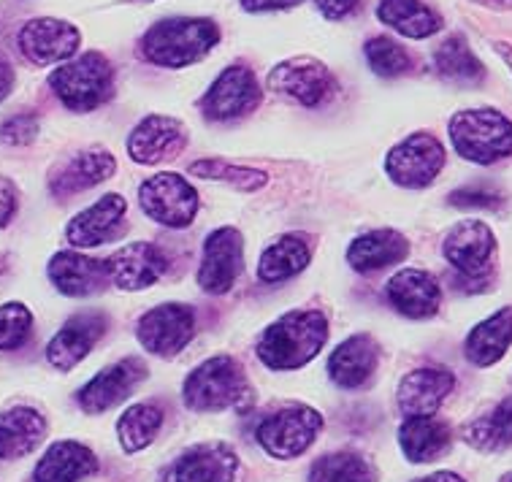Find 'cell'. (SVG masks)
<instances>
[{
    "label": "cell",
    "instance_id": "1",
    "mask_svg": "<svg viewBox=\"0 0 512 482\" xmlns=\"http://www.w3.org/2000/svg\"><path fill=\"white\" fill-rule=\"evenodd\" d=\"M326 339L328 323L317 309L288 312L266 328L258 342V358L274 371L298 369L323 350Z\"/></svg>",
    "mask_w": 512,
    "mask_h": 482
},
{
    "label": "cell",
    "instance_id": "2",
    "mask_svg": "<svg viewBox=\"0 0 512 482\" xmlns=\"http://www.w3.org/2000/svg\"><path fill=\"white\" fill-rule=\"evenodd\" d=\"M220 41V30L209 19H163L144 33L141 55L163 68H185L209 55Z\"/></svg>",
    "mask_w": 512,
    "mask_h": 482
},
{
    "label": "cell",
    "instance_id": "3",
    "mask_svg": "<svg viewBox=\"0 0 512 482\" xmlns=\"http://www.w3.org/2000/svg\"><path fill=\"white\" fill-rule=\"evenodd\" d=\"M252 401L250 382L231 355H217L190 371L185 380V404L193 412L242 409Z\"/></svg>",
    "mask_w": 512,
    "mask_h": 482
},
{
    "label": "cell",
    "instance_id": "4",
    "mask_svg": "<svg viewBox=\"0 0 512 482\" xmlns=\"http://www.w3.org/2000/svg\"><path fill=\"white\" fill-rule=\"evenodd\" d=\"M450 141L464 160L491 166L512 155V122L496 109H466L450 120Z\"/></svg>",
    "mask_w": 512,
    "mask_h": 482
},
{
    "label": "cell",
    "instance_id": "5",
    "mask_svg": "<svg viewBox=\"0 0 512 482\" xmlns=\"http://www.w3.org/2000/svg\"><path fill=\"white\" fill-rule=\"evenodd\" d=\"M49 84L71 112H93L114 93L112 63L98 52H87L74 63L60 65Z\"/></svg>",
    "mask_w": 512,
    "mask_h": 482
},
{
    "label": "cell",
    "instance_id": "6",
    "mask_svg": "<svg viewBox=\"0 0 512 482\" xmlns=\"http://www.w3.org/2000/svg\"><path fill=\"white\" fill-rule=\"evenodd\" d=\"M323 428L320 412L312 407H285L280 412H271L269 418L258 426V442L263 450L274 458H298L307 453Z\"/></svg>",
    "mask_w": 512,
    "mask_h": 482
},
{
    "label": "cell",
    "instance_id": "7",
    "mask_svg": "<svg viewBox=\"0 0 512 482\" xmlns=\"http://www.w3.org/2000/svg\"><path fill=\"white\" fill-rule=\"evenodd\" d=\"M141 209L149 220L168 228H185L198 212V193L179 174H155L139 187Z\"/></svg>",
    "mask_w": 512,
    "mask_h": 482
},
{
    "label": "cell",
    "instance_id": "8",
    "mask_svg": "<svg viewBox=\"0 0 512 482\" xmlns=\"http://www.w3.org/2000/svg\"><path fill=\"white\" fill-rule=\"evenodd\" d=\"M445 166V147L431 133H412L385 158L388 177L401 187L420 190L431 185Z\"/></svg>",
    "mask_w": 512,
    "mask_h": 482
},
{
    "label": "cell",
    "instance_id": "9",
    "mask_svg": "<svg viewBox=\"0 0 512 482\" xmlns=\"http://www.w3.org/2000/svg\"><path fill=\"white\" fill-rule=\"evenodd\" d=\"M196 334V315L185 304H163L139 320L141 347L160 358H174Z\"/></svg>",
    "mask_w": 512,
    "mask_h": 482
},
{
    "label": "cell",
    "instance_id": "10",
    "mask_svg": "<svg viewBox=\"0 0 512 482\" xmlns=\"http://www.w3.org/2000/svg\"><path fill=\"white\" fill-rule=\"evenodd\" d=\"M445 258L466 279H483L494 269L496 239L483 220H461L445 239Z\"/></svg>",
    "mask_w": 512,
    "mask_h": 482
},
{
    "label": "cell",
    "instance_id": "11",
    "mask_svg": "<svg viewBox=\"0 0 512 482\" xmlns=\"http://www.w3.org/2000/svg\"><path fill=\"white\" fill-rule=\"evenodd\" d=\"M261 103V87L250 68L244 65H231L217 82L209 87V93L201 98V112L215 122H228L236 117H244Z\"/></svg>",
    "mask_w": 512,
    "mask_h": 482
},
{
    "label": "cell",
    "instance_id": "12",
    "mask_svg": "<svg viewBox=\"0 0 512 482\" xmlns=\"http://www.w3.org/2000/svg\"><path fill=\"white\" fill-rule=\"evenodd\" d=\"M269 87L301 106H320L336 90L331 71L312 57H293L277 65L269 74Z\"/></svg>",
    "mask_w": 512,
    "mask_h": 482
},
{
    "label": "cell",
    "instance_id": "13",
    "mask_svg": "<svg viewBox=\"0 0 512 482\" xmlns=\"http://www.w3.org/2000/svg\"><path fill=\"white\" fill-rule=\"evenodd\" d=\"M244 269V241L236 228H217L204 241V258L198 269V285L206 293H225L233 288Z\"/></svg>",
    "mask_w": 512,
    "mask_h": 482
},
{
    "label": "cell",
    "instance_id": "14",
    "mask_svg": "<svg viewBox=\"0 0 512 482\" xmlns=\"http://www.w3.org/2000/svg\"><path fill=\"white\" fill-rule=\"evenodd\" d=\"M79 44H82L79 30L63 19H30L28 25L19 30V49L36 65L63 63L76 55Z\"/></svg>",
    "mask_w": 512,
    "mask_h": 482
},
{
    "label": "cell",
    "instance_id": "15",
    "mask_svg": "<svg viewBox=\"0 0 512 482\" xmlns=\"http://www.w3.org/2000/svg\"><path fill=\"white\" fill-rule=\"evenodd\" d=\"M147 377V366L139 358H125V361L114 363L109 369H103L101 374H95L93 380L87 382L79 390V407L87 415H98L112 409L114 404H120L122 399L131 396V390Z\"/></svg>",
    "mask_w": 512,
    "mask_h": 482
},
{
    "label": "cell",
    "instance_id": "16",
    "mask_svg": "<svg viewBox=\"0 0 512 482\" xmlns=\"http://www.w3.org/2000/svg\"><path fill=\"white\" fill-rule=\"evenodd\" d=\"M187 133L182 122L174 117H160V114H149L147 120H141L133 128L131 139H128V152L136 163H163V160L177 158L185 149Z\"/></svg>",
    "mask_w": 512,
    "mask_h": 482
},
{
    "label": "cell",
    "instance_id": "17",
    "mask_svg": "<svg viewBox=\"0 0 512 482\" xmlns=\"http://www.w3.org/2000/svg\"><path fill=\"white\" fill-rule=\"evenodd\" d=\"M456 388V377L447 369H415L399 385V409L404 418H431Z\"/></svg>",
    "mask_w": 512,
    "mask_h": 482
},
{
    "label": "cell",
    "instance_id": "18",
    "mask_svg": "<svg viewBox=\"0 0 512 482\" xmlns=\"http://www.w3.org/2000/svg\"><path fill=\"white\" fill-rule=\"evenodd\" d=\"M166 266V255L149 241H133L106 260L109 279L122 290H144L155 285Z\"/></svg>",
    "mask_w": 512,
    "mask_h": 482
},
{
    "label": "cell",
    "instance_id": "19",
    "mask_svg": "<svg viewBox=\"0 0 512 482\" xmlns=\"http://www.w3.org/2000/svg\"><path fill=\"white\" fill-rule=\"evenodd\" d=\"M125 212H128V204H125L122 195H103V198H98L93 206H87L84 212L76 214L74 220L68 223V241L74 247H98V244L112 241L122 231Z\"/></svg>",
    "mask_w": 512,
    "mask_h": 482
},
{
    "label": "cell",
    "instance_id": "20",
    "mask_svg": "<svg viewBox=\"0 0 512 482\" xmlns=\"http://www.w3.org/2000/svg\"><path fill=\"white\" fill-rule=\"evenodd\" d=\"M385 296H388L396 312H401L404 317H412V320L437 315L439 304H442V290H439L437 279L423 269L399 271L385 285Z\"/></svg>",
    "mask_w": 512,
    "mask_h": 482
},
{
    "label": "cell",
    "instance_id": "21",
    "mask_svg": "<svg viewBox=\"0 0 512 482\" xmlns=\"http://www.w3.org/2000/svg\"><path fill=\"white\" fill-rule=\"evenodd\" d=\"M106 331V317L87 312V315L71 317L55 339L47 347V361L55 366L57 371H71L76 363L82 361L84 355L93 350V344L98 342Z\"/></svg>",
    "mask_w": 512,
    "mask_h": 482
},
{
    "label": "cell",
    "instance_id": "22",
    "mask_svg": "<svg viewBox=\"0 0 512 482\" xmlns=\"http://www.w3.org/2000/svg\"><path fill=\"white\" fill-rule=\"evenodd\" d=\"M380 361V347L374 344L369 334L350 336L347 342H342L334 350V355L328 358V374L339 388L355 390L364 388L366 382L372 380L374 369Z\"/></svg>",
    "mask_w": 512,
    "mask_h": 482
},
{
    "label": "cell",
    "instance_id": "23",
    "mask_svg": "<svg viewBox=\"0 0 512 482\" xmlns=\"http://www.w3.org/2000/svg\"><path fill=\"white\" fill-rule=\"evenodd\" d=\"M239 458L223 442L187 450L171 469V482H233Z\"/></svg>",
    "mask_w": 512,
    "mask_h": 482
},
{
    "label": "cell",
    "instance_id": "24",
    "mask_svg": "<svg viewBox=\"0 0 512 482\" xmlns=\"http://www.w3.org/2000/svg\"><path fill=\"white\" fill-rule=\"evenodd\" d=\"M49 279L66 296H93L106 288L109 271L103 260L87 258L79 252H57L49 260Z\"/></svg>",
    "mask_w": 512,
    "mask_h": 482
},
{
    "label": "cell",
    "instance_id": "25",
    "mask_svg": "<svg viewBox=\"0 0 512 482\" xmlns=\"http://www.w3.org/2000/svg\"><path fill=\"white\" fill-rule=\"evenodd\" d=\"M47 436V420L38 409L11 407L0 412V458L17 461L36 450Z\"/></svg>",
    "mask_w": 512,
    "mask_h": 482
},
{
    "label": "cell",
    "instance_id": "26",
    "mask_svg": "<svg viewBox=\"0 0 512 482\" xmlns=\"http://www.w3.org/2000/svg\"><path fill=\"white\" fill-rule=\"evenodd\" d=\"M98 472V458L79 442H55L38 461L33 482H79Z\"/></svg>",
    "mask_w": 512,
    "mask_h": 482
},
{
    "label": "cell",
    "instance_id": "27",
    "mask_svg": "<svg viewBox=\"0 0 512 482\" xmlns=\"http://www.w3.org/2000/svg\"><path fill=\"white\" fill-rule=\"evenodd\" d=\"M410 252V244L401 233L391 231V228H380V231L364 233L350 244L347 250V263L353 266L355 271H380L388 269V266H396L401 260L407 258Z\"/></svg>",
    "mask_w": 512,
    "mask_h": 482
},
{
    "label": "cell",
    "instance_id": "28",
    "mask_svg": "<svg viewBox=\"0 0 512 482\" xmlns=\"http://www.w3.org/2000/svg\"><path fill=\"white\" fill-rule=\"evenodd\" d=\"M114 168H117V163L106 149L79 152L52 177V193L74 195L82 193V190H90V187L101 185V182L112 177Z\"/></svg>",
    "mask_w": 512,
    "mask_h": 482
},
{
    "label": "cell",
    "instance_id": "29",
    "mask_svg": "<svg viewBox=\"0 0 512 482\" xmlns=\"http://www.w3.org/2000/svg\"><path fill=\"white\" fill-rule=\"evenodd\" d=\"M512 344V306H504L496 315L483 320L480 325L472 328V334L466 336V358L485 369L502 361L504 353Z\"/></svg>",
    "mask_w": 512,
    "mask_h": 482
},
{
    "label": "cell",
    "instance_id": "30",
    "mask_svg": "<svg viewBox=\"0 0 512 482\" xmlns=\"http://www.w3.org/2000/svg\"><path fill=\"white\" fill-rule=\"evenodd\" d=\"M399 442L412 464H429L450 450V428L442 420L407 418L399 428Z\"/></svg>",
    "mask_w": 512,
    "mask_h": 482
},
{
    "label": "cell",
    "instance_id": "31",
    "mask_svg": "<svg viewBox=\"0 0 512 482\" xmlns=\"http://www.w3.org/2000/svg\"><path fill=\"white\" fill-rule=\"evenodd\" d=\"M309 263V244L304 236L298 233H285L280 239L269 244L261 255L258 263V277L261 282H285V279L296 277L298 271L307 269Z\"/></svg>",
    "mask_w": 512,
    "mask_h": 482
},
{
    "label": "cell",
    "instance_id": "32",
    "mask_svg": "<svg viewBox=\"0 0 512 482\" xmlns=\"http://www.w3.org/2000/svg\"><path fill=\"white\" fill-rule=\"evenodd\" d=\"M377 17L407 38H429L442 28V19L423 0H380Z\"/></svg>",
    "mask_w": 512,
    "mask_h": 482
},
{
    "label": "cell",
    "instance_id": "33",
    "mask_svg": "<svg viewBox=\"0 0 512 482\" xmlns=\"http://www.w3.org/2000/svg\"><path fill=\"white\" fill-rule=\"evenodd\" d=\"M464 439L475 450L483 453H496L512 445V399H504L499 407H494L483 418L472 420L464 428Z\"/></svg>",
    "mask_w": 512,
    "mask_h": 482
},
{
    "label": "cell",
    "instance_id": "34",
    "mask_svg": "<svg viewBox=\"0 0 512 482\" xmlns=\"http://www.w3.org/2000/svg\"><path fill=\"white\" fill-rule=\"evenodd\" d=\"M434 65L442 79L456 84H477L483 82L485 76L483 63L472 55V49L461 36L447 38L434 55Z\"/></svg>",
    "mask_w": 512,
    "mask_h": 482
},
{
    "label": "cell",
    "instance_id": "35",
    "mask_svg": "<svg viewBox=\"0 0 512 482\" xmlns=\"http://www.w3.org/2000/svg\"><path fill=\"white\" fill-rule=\"evenodd\" d=\"M163 426V412L155 404H136L125 409L122 418L117 420V436H120L125 453H139L158 436Z\"/></svg>",
    "mask_w": 512,
    "mask_h": 482
},
{
    "label": "cell",
    "instance_id": "36",
    "mask_svg": "<svg viewBox=\"0 0 512 482\" xmlns=\"http://www.w3.org/2000/svg\"><path fill=\"white\" fill-rule=\"evenodd\" d=\"M309 482H377V469L366 461L364 455H323L309 469Z\"/></svg>",
    "mask_w": 512,
    "mask_h": 482
},
{
    "label": "cell",
    "instance_id": "37",
    "mask_svg": "<svg viewBox=\"0 0 512 482\" xmlns=\"http://www.w3.org/2000/svg\"><path fill=\"white\" fill-rule=\"evenodd\" d=\"M190 174H193V177L228 182V185L239 187V190H247V193H255V190H261V187L266 185V174H263V171L231 166V163H223V160H198V163L190 166Z\"/></svg>",
    "mask_w": 512,
    "mask_h": 482
},
{
    "label": "cell",
    "instance_id": "38",
    "mask_svg": "<svg viewBox=\"0 0 512 482\" xmlns=\"http://www.w3.org/2000/svg\"><path fill=\"white\" fill-rule=\"evenodd\" d=\"M366 60H369V68H372L377 76H385V79H391V76H401L410 71V55H407V49L391 41V38H372L369 44H366Z\"/></svg>",
    "mask_w": 512,
    "mask_h": 482
},
{
    "label": "cell",
    "instance_id": "39",
    "mask_svg": "<svg viewBox=\"0 0 512 482\" xmlns=\"http://www.w3.org/2000/svg\"><path fill=\"white\" fill-rule=\"evenodd\" d=\"M30 328H33V315L28 306L17 301L0 306V353L22 347L28 342Z\"/></svg>",
    "mask_w": 512,
    "mask_h": 482
},
{
    "label": "cell",
    "instance_id": "40",
    "mask_svg": "<svg viewBox=\"0 0 512 482\" xmlns=\"http://www.w3.org/2000/svg\"><path fill=\"white\" fill-rule=\"evenodd\" d=\"M502 201V193L494 185H466L450 193V204L458 209H499Z\"/></svg>",
    "mask_w": 512,
    "mask_h": 482
},
{
    "label": "cell",
    "instance_id": "41",
    "mask_svg": "<svg viewBox=\"0 0 512 482\" xmlns=\"http://www.w3.org/2000/svg\"><path fill=\"white\" fill-rule=\"evenodd\" d=\"M38 136V117L33 114H17L0 125V141L11 144V147H22Z\"/></svg>",
    "mask_w": 512,
    "mask_h": 482
},
{
    "label": "cell",
    "instance_id": "42",
    "mask_svg": "<svg viewBox=\"0 0 512 482\" xmlns=\"http://www.w3.org/2000/svg\"><path fill=\"white\" fill-rule=\"evenodd\" d=\"M361 0H315V6L320 9V14L328 19H345L350 17L355 9H358Z\"/></svg>",
    "mask_w": 512,
    "mask_h": 482
},
{
    "label": "cell",
    "instance_id": "43",
    "mask_svg": "<svg viewBox=\"0 0 512 482\" xmlns=\"http://www.w3.org/2000/svg\"><path fill=\"white\" fill-rule=\"evenodd\" d=\"M17 212V190L11 182L0 179V228L9 225V220Z\"/></svg>",
    "mask_w": 512,
    "mask_h": 482
},
{
    "label": "cell",
    "instance_id": "44",
    "mask_svg": "<svg viewBox=\"0 0 512 482\" xmlns=\"http://www.w3.org/2000/svg\"><path fill=\"white\" fill-rule=\"evenodd\" d=\"M301 0H242V6L247 11H277V9H290Z\"/></svg>",
    "mask_w": 512,
    "mask_h": 482
},
{
    "label": "cell",
    "instance_id": "45",
    "mask_svg": "<svg viewBox=\"0 0 512 482\" xmlns=\"http://www.w3.org/2000/svg\"><path fill=\"white\" fill-rule=\"evenodd\" d=\"M11 87H14V71L9 60L0 55V101L11 93Z\"/></svg>",
    "mask_w": 512,
    "mask_h": 482
},
{
    "label": "cell",
    "instance_id": "46",
    "mask_svg": "<svg viewBox=\"0 0 512 482\" xmlns=\"http://www.w3.org/2000/svg\"><path fill=\"white\" fill-rule=\"evenodd\" d=\"M415 482H466V480H461V477L453 472H437V474H429V477H420V480Z\"/></svg>",
    "mask_w": 512,
    "mask_h": 482
},
{
    "label": "cell",
    "instance_id": "47",
    "mask_svg": "<svg viewBox=\"0 0 512 482\" xmlns=\"http://www.w3.org/2000/svg\"><path fill=\"white\" fill-rule=\"evenodd\" d=\"M496 52L507 60V65H510V71H512V47L510 44H496Z\"/></svg>",
    "mask_w": 512,
    "mask_h": 482
},
{
    "label": "cell",
    "instance_id": "48",
    "mask_svg": "<svg viewBox=\"0 0 512 482\" xmlns=\"http://www.w3.org/2000/svg\"><path fill=\"white\" fill-rule=\"evenodd\" d=\"M488 6H512V0H483Z\"/></svg>",
    "mask_w": 512,
    "mask_h": 482
},
{
    "label": "cell",
    "instance_id": "49",
    "mask_svg": "<svg viewBox=\"0 0 512 482\" xmlns=\"http://www.w3.org/2000/svg\"><path fill=\"white\" fill-rule=\"evenodd\" d=\"M504 482H512V474H510V477H507V480H504Z\"/></svg>",
    "mask_w": 512,
    "mask_h": 482
}]
</instances>
